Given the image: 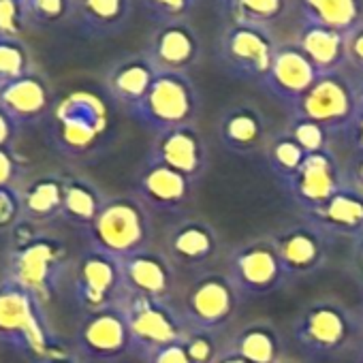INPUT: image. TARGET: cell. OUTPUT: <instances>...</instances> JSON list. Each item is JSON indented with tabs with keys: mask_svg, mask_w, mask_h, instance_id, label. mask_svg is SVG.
Instances as JSON below:
<instances>
[{
	"mask_svg": "<svg viewBox=\"0 0 363 363\" xmlns=\"http://www.w3.org/2000/svg\"><path fill=\"white\" fill-rule=\"evenodd\" d=\"M354 363H363V350H361V352L357 354V359H354Z\"/></svg>",
	"mask_w": 363,
	"mask_h": 363,
	"instance_id": "f5cc1de1",
	"label": "cell"
},
{
	"mask_svg": "<svg viewBox=\"0 0 363 363\" xmlns=\"http://www.w3.org/2000/svg\"><path fill=\"white\" fill-rule=\"evenodd\" d=\"M303 24L350 35L361 26L363 0H299Z\"/></svg>",
	"mask_w": 363,
	"mask_h": 363,
	"instance_id": "4dcf8cb0",
	"label": "cell"
},
{
	"mask_svg": "<svg viewBox=\"0 0 363 363\" xmlns=\"http://www.w3.org/2000/svg\"><path fill=\"white\" fill-rule=\"evenodd\" d=\"M299 216L316 225L331 240L346 238L352 242L354 238L363 235V197L348 186L337 191L323 206L308 212H299Z\"/></svg>",
	"mask_w": 363,
	"mask_h": 363,
	"instance_id": "d4e9b609",
	"label": "cell"
},
{
	"mask_svg": "<svg viewBox=\"0 0 363 363\" xmlns=\"http://www.w3.org/2000/svg\"><path fill=\"white\" fill-rule=\"evenodd\" d=\"M20 133H22V126L3 107H0V147L18 150Z\"/></svg>",
	"mask_w": 363,
	"mask_h": 363,
	"instance_id": "ee69618b",
	"label": "cell"
},
{
	"mask_svg": "<svg viewBox=\"0 0 363 363\" xmlns=\"http://www.w3.org/2000/svg\"><path fill=\"white\" fill-rule=\"evenodd\" d=\"M244 301L227 272L210 269L191 280L177 308L191 329L220 333L238 318Z\"/></svg>",
	"mask_w": 363,
	"mask_h": 363,
	"instance_id": "ba28073f",
	"label": "cell"
},
{
	"mask_svg": "<svg viewBox=\"0 0 363 363\" xmlns=\"http://www.w3.org/2000/svg\"><path fill=\"white\" fill-rule=\"evenodd\" d=\"M111 99L94 90H73L56 99L48 116V143L71 160L96 158L105 152L113 137V107Z\"/></svg>",
	"mask_w": 363,
	"mask_h": 363,
	"instance_id": "6da1fadb",
	"label": "cell"
},
{
	"mask_svg": "<svg viewBox=\"0 0 363 363\" xmlns=\"http://www.w3.org/2000/svg\"><path fill=\"white\" fill-rule=\"evenodd\" d=\"M75 352L96 363H118L133 352V340L122 310L84 312L75 327Z\"/></svg>",
	"mask_w": 363,
	"mask_h": 363,
	"instance_id": "5bb4252c",
	"label": "cell"
},
{
	"mask_svg": "<svg viewBox=\"0 0 363 363\" xmlns=\"http://www.w3.org/2000/svg\"><path fill=\"white\" fill-rule=\"evenodd\" d=\"M201 111V96L189 73L158 71L147 94L128 116L150 133L158 135L169 128L195 124Z\"/></svg>",
	"mask_w": 363,
	"mask_h": 363,
	"instance_id": "8992f818",
	"label": "cell"
},
{
	"mask_svg": "<svg viewBox=\"0 0 363 363\" xmlns=\"http://www.w3.org/2000/svg\"><path fill=\"white\" fill-rule=\"evenodd\" d=\"M216 130L223 147L238 156H255L265 152L269 141L267 118L252 103H235L223 109Z\"/></svg>",
	"mask_w": 363,
	"mask_h": 363,
	"instance_id": "603a6c76",
	"label": "cell"
},
{
	"mask_svg": "<svg viewBox=\"0 0 363 363\" xmlns=\"http://www.w3.org/2000/svg\"><path fill=\"white\" fill-rule=\"evenodd\" d=\"M344 186V164L331 147L308 154L297 173L286 179L284 184H280L282 193L293 206L299 208V212H308L323 206Z\"/></svg>",
	"mask_w": 363,
	"mask_h": 363,
	"instance_id": "2e32d148",
	"label": "cell"
},
{
	"mask_svg": "<svg viewBox=\"0 0 363 363\" xmlns=\"http://www.w3.org/2000/svg\"><path fill=\"white\" fill-rule=\"evenodd\" d=\"M24 223L22 193L16 186L0 189V235L13 233Z\"/></svg>",
	"mask_w": 363,
	"mask_h": 363,
	"instance_id": "74e56055",
	"label": "cell"
},
{
	"mask_svg": "<svg viewBox=\"0 0 363 363\" xmlns=\"http://www.w3.org/2000/svg\"><path fill=\"white\" fill-rule=\"evenodd\" d=\"M346 54H348V62L363 73V24L348 35Z\"/></svg>",
	"mask_w": 363,
	"mask_h": 363,
	"instance_id": "bcb514c9",
	"label": "cell"
},
{
	"mask_svg": "<svg viewBox=\"0 0 363 363\" xmlns=\"http://www.w3.org/2000/svg\"><path fill=\"white\" fill-rule=\"evenodd\" d=\"M354 99H357V113H363V82L354 84Z\"/></svg>",
	"mask_w": 363,
	"mask_h": 363,
	"instance_id": "f907efd6",
	"label": "cell"
},
{
	"mask_svg": "<svg viewBox=\"0 0 363 363\" xmlns=\"http://www.w3.org/2000/svg\"><path fill=\"white\" fill-rule=\"evenodd\" d=\"M69 278L71 297L82 314L116 308L124 295L120 261L88 246L73 259Z\"/></svg>",
	"mask_w": 363,
	"mask_h": 363,
	"instance_id": "30bf717a",
	"label": "cell"
},
{
	"mask_svg": "<svg viewBox=\"0 0 363 363\" xmlns=\"http://www.w3.org/2000/svg\"><path fill=\"white\" fill-rule=\"evenodd\" d=\"M0 344L35 363L73 350L52 327L48 306L5 276L0 278Z\"/></svg>",
	"mask_w": 363,
	"mask_h": 363,
	"instance_id": "277c9868",
	"label": "cell"
},
{
	"mask_svg": "<svg viewBox=\"0 0 363 363\" xmlns=\"http://www.w3.org/2000/svg\"><path fill=\"white\" fill-rule=\"evenodd\" d=\"M133 13V0H75L73 18L92 39L118 35Z\"/></svg>",
	"mask_w": 363,
	"mask_h": 363,
	"instance_id": "f1b7e54d",
	"label": "cell"
},
{
	"mask_svg": "<svg viewBox=\"0 0 363 363\" xmlns=\"http://www.w3.org/2000/svg\"><path fill=\"white\" fill-rule=\"evenodd\" d=\"M65 175L58 171H45L30 175L20 193L24 206V220L33 225H45L60 218L62 195H65Z\"/></svg>",
	"mask_w": 363,
	"mask_h": 363,
	"instance_id": "4316f807",
	"label": "cell"
},
{
	"mask_svg": "<svg viewBox=\"0 0 363 363\" xmlns=\"http://www.w3.org/2000/svg\"><path fill=\"white\" fill-rule=\"evenodd\" d=\"M357 314H359V323H361V329H363V301H361V306L357 308Z\"/></svg>",
	"mask_w": 363,
	"mask_h": 363,
	"instance_id": "816d5d0a",
	"label": "cell"
},
{
	"mask_svg": "<svg viewBox=\"0 0 363 363\" xmlns=\"http://www.w3.org/2000/svg\"><path fill=\"white\" fill-rule=\"evenodd\" d=\"M143 5L156 22L167 24L179 22L195 7V0H143Z\"/></svg>",
	"mask_w": 363,
	"mask_h": 363,
	"instance_id": "60d3db41",
	"label": "cell"
},
{
	"mask_svg": "<svg viewBox=\"0 0 363 363\" xmlns=\"http://www.w3.org/2000/svg\"><path fill=\"white\" fill-rule=\"evenodd\" d=\"M28 24L24 0H0V35L22 37Z\"/></svg>",
	"mask_w": 363,
	"mask_h": 363,
	"instance_id": "ab89813d",
	"label": "cell"
},
{
	"mask_svg": "<svg viewBox=\"0 0 363 363\" xmlns=\"http://www.w3.org/2000/svg\"><path fill=\"white\" fill-rule=\"evenodd\" d=\"M272 238L291 282L318 274L329 261L331 238L303 218L280 227Z\"/></svg>",
	"mask_w": 363,
	"mask_h": 363,
	"instance_id": "e0dca14e",
	"label": "cell"
},
{
	"mask_svg": "<svg viewBox=\"0 0 363 363\" xmlns=\"http://www.w3.org/2000/svg\"><path fill=\"white\" fill-rule=\"evenodd\" d=\"M278 45L263 28L229 24L216 48V56L227 75L244 82H263Z\"/></svg>",
	"mask_w": 363,
	"mask_h": 363,
	"instance_id": "7c38bea8",
	"label": "cell"
},
{
	"mask_svg": "<svg viewBox=\"0 0 363 363\" xmlns=\"http://www.w3.org/2000/svg\"><path fill=\"white\" fill-rule=\"evenodd\" d=\"M344 179L348 189L363 197V152H350L348 160L344 162Z\"/></svg>",
	"mask_w": 363,
	"mask_h": 363,
	"instance_id": "7bdbcfd3",
	"label": "cell"
},
{
	"mask_svg": "<svg viewBox=\"0 0 363 363\" xmlns=\"http://www.w3.org/2000/svg\"><path fill=\"white\" fill-rule=\"evenodd\" d=\"M88 248L101 250L118 261L152 248L154 218L152 212L130 193L105 201L92 225L82 231Z\"/></svg>",
	"mask_w": 363,
	"mask_h": 363,
	"instance_id": "5b68a950",
	"label": "cell"
},
{
	"mask_svg": "<svg viewBox=\"0 0 363 363\" xmlns=\"http://www.w3.org/2000/svg\"><path fill=\"white\" fill-rule=\"evenodd\" d=\"M182 344H184V350L193 363H216V359L225 348L218 342V333L206 329H191V327Z\"/></svg>",
	"mask_w": 363,
	"mask_h": 363,
	"instance_id": "8d00e7d4",
	"label": "cell"
},
{
	"mask_svg": "<svg viewBox=\"0 0 363 363\" xmlns=\"http://www.w3.org/2000/svg\"><path fill=\"white\" fill-rule=\"evenodd\" d=\"M280 363H295V361H289V359H282Z\"/></svg>",
	"mask_w": 363,
	"mask_h": 363,
	"instance_id": "db71d44e",
	"label": "cell"
},
{
	"mask_svg": "<svg viewBox=\"0 0 363 363\" xmlns=\"http://www.w3.org/2000/svg\"><path fill=\"white\" fill-rule=\"evenodd\" d=\"M26 179H28V160L18 150L0 147V189L3 186L22 189Z\"/></svg>",
	"mask_w": 363,
	"mask_h": 363,
	"instance_id": "f35d334b",
	"label": "cell"
},
{
	"mask_svg": "<svg viewBox=\"0 0 363 363\" xmlns=\"http://www.w3.org/2000/svg\"><path fill=\"white\" fill-rule=\"evenodd\" d=\"M299 352L312 361L357 359L363 350V329L357 310L335 297L308 301L291 323Z\"/></svg>",
	"mask_w": 363,
	"mask_h": 363,
	"instance_id": "3957f363",
	"label": "cell"
},
{
	"mask_svg": "<svg viewBox=\"0 0 363 363\" xmlns=\"http://www.w3.org/2000/svg\"><path fill=\"white\" fill-rule=\"evenodd\" d=\"M37 363H82V357L75 350H69V352H62V354H56V357L41 359Z\"/></svg>",
	"mask_w": 363,
	"mask_h": 363,
	"instance_id": "c3c4849f",
	"label": "cell"
},
{
	"mask_svg": "<svg viewBox=\"0 0 363 363\" xmlns=\"http://www.w3.org/2000/svg\"><path fill=\"white\" fill-rule=\"evenodd\" d=\"M197 3H199V0H195V5H197Z\"/></svg>",
	"mask_w": 363,
	"mask_h": 363,
	"instance_id": "11a10c76",
	"label": "cell"
},
{
	"mask_svg": "<svg viewBox=\"0 0 363 363\" xmlns=\"http://www.w3.org/2000/svg\"><path fill=\"white\" fill-rule=\"evenodd\" d=\"M145 158L191 177L197 184L212 162L210 145L197 124L177 126L154 135Z\"/></svg>",
	"mask_w": 363,
	"mask_h": 363,
	"instance_id": "ac0fdd59",
	"label": "cell"
},
{
	"mask_svg": "<svg viewBox=\"0 0 363 363\" xmlns=\"http://www.w3.org/2000/svg\"><path fill=\"white\" fill-rule=\"evenodd\" d=\"M156 75L158 69L152 65V60L145 54H130L116 60L107 69L103 86L107 96L128 113L147 94Z\"/></svg>",
	"mask_w": 363,
	"mask_h": 363,
	"instance_id": "cb8c5ba5",
	"label": "cell"
},
{
	"mask_svg": "<svg viewBox=\"0 0 363 363\" xmlns=\"http://www.w3.org/2000/svg\"><path fill=\"white\" fill-rule=\"evenodd\" d=\"M299 145L306 154H314V152H323L331 147L333 141V133L325 126H320L318 122H312L308 118L301 116H291L289 113V122L284 128Z\"/></svg>",
	"mask_w": 363,
	"mask_h": 363,
	"instance_id": "e575fe53",
	"label": "cell"
},
{
	"mask_svg": "<svg viewBox=\"0 0 363 363\" xmlns=\"http://www.w3.org/2000/svg\"><path fill=\"white\" fill-rule=\"evenodd\" d=\"M263 154H265V162H267L269 171L278 179V184H284L286 179H291L308 156L301 150V145L286 130L269 137Z\"/></svg>",
	"mask_w": 363,
	"mask_h": 363,
	"instance_id": "d6a6232c",
	"label": "cell"
},
{
	"mask_svg": "<svg viewBox=\"0 0 363 363\" xmlns=\"http://www.w3.org/2000/svg\"><path fill=\"white\" fill-rule=\"evenodd\" d=\"M348 272L363 286V235H359V238L352 240L350 259H348Z\"/></svg>",
	"mask_w": 363,
	"mask_h": 363,
	"instance_id": "7dc6e473",
	"label": "cell"
},
{
	"mask_svg": "<svg viewBox=\"0 0 363 363\" xmlns=\"http://www.w3.org/2000/svg\"><path fill=\"white\" fill-rule=\"evenodd\" d=\"M340 137L350 147V152H363V113H357L340 133Z\"/></svg>",
	"mask_w": 363,
	"mask_h": 363,
	"instance_id": "f6af8a7d",
	"label": "cell"
},
{
	"mask_svg": "<svg viewBox=\"0 0 363 363\" xmlns=\"http://www.w3.org/2000/svg\"><path fill=\"white\" fill-rule=\"evenodd\" d=\"M71 263L65 238L24 220L11 233V244L5 252V278L28 289L50 306L69 276Z\"/></svg>",
	"mask_w": 363,
	"mask_h": 363,
	"instance_id": "7a4b0ae2",
	"label": "cell"
},
{
	"mask_svg": "<svg viewBox=\"0 0 363 363\" xmlns=\"http://www.w3.org/2000/svg\"><path fill=\"white\" fill-rule=\"evenodd\" d=\"M124 291L158 301H173L177 291V269L162 250H141L120 261Z\"/></svg>",
	"mask_w": 363,
	"mask_h": 363,
	"instance_id": "d6986e66",
	"label": "cell"
},
{
	"mask_svg": "<svg viewBox=\"0 0 363 363\" xmlns=\"http://www.w3.org/2000/svg\"><path fill=\"white\" fill-rule=\"evenodd\" d=\"M162 252L177 272L199 276L214 269L225 252V244L218 229L210 220L199 216H182L164 231Z\"/></svg>",
	"mask_w": 363,
	"mask_h": 363,
	"instance_id": "8fae6325",
	"label": "cell"
},
{
	"mask_svg": "<svg viewBox=\"0 0 363 363\" xmlns=\"http://www.w3.org/2000/svg\"><path fill=\"white\" fill-rule=\"evenodd\" d=\"M28 20L41 26H56L73 18L75 0H24Z\"/></svg>",
	"mask_w": 363,
	"mask_h": 363,
	"instance_id": "d590c367",
	"label": "cell"
},
{
	"mask_svg": "<svg viewBox=\"0 0 363 363\" xmlns=\"http://www.w3.org/2000/svg\"><path fill=\"white\" fill-rule=\"evenodd\" d=\"M216 363H250V361H246L244 357H240V354H235V352L223 348V352H220V357L216 359Z\"/></svg>",
	"mask_w": 363,
	"mask_h": 363,
	"instance_id": "681fc988",
	"label": "cell"
},
{
	"mask_svg": "<svg viewBox=\"0 0 363 363\" xmlns=\"http://www.w3.org/2000/svg\"><path fill=\"white\" fill-rule=\"evenodd\" d=\"M145 363H193L184 350V344L182 342H173V344H167L154 352H150L145 359Z\"/></svg>",
	"mask_w": 363,
	"mask_h": 363,
	"instance_id": "b9f144b4",
	"label": "cell"
},
{
	"mask_svg": "<svg viewBox=\"0 0 363 363\" xmlns=\"http://www.w3.org/2000/svg\"><path fill=\"white\" fill-rule=\"evenodd\" d=\"M291 116H301L340 135L357 116L354 84L342 73L320 75L314 86L289 109Z\"/></svg>",
	"mask_w": 363,
	"mask_h": 363,
	"instance_id": "9a60e30c",
	"label": "cell"
},
{
	"mask_svg": "<svg viewBox=\"0 0 363 363\" xmlns=\"http://www.w3.org/2000/svg\"><path fill=\"white\" fill-rule=\"evenodd\" d=\"M320 77L316 67L308 60V56L295 45H278L274 62L263 77L261 86L278 101H282L289 109L314 86Z\"/></svg>",
	"mask_w": 363,
	"mask_h": 363,
	"instance_id": "7402d4cb",
	"label": "cell"
},
{
	"mask_svg": "<svg viewBox=\"0 0 363 363\" xmlns=\"http://www.w3.org/2000/svg\"><path fill=\"white\" fill-rule=\"evenodd\" d=\"M227 274L246 301L269 297L291 282L272 233L248 238L231 248Z\"/></svg>",
	"mask_w": 363,
	"mask_h": 363,
	"instance_id": "52a82bcc",
	"label": "cell"
},
{
	"mask_svg": "<svg viewBox=\"0 0 363 363\" xmlns=\"http://www.w3.org/2000/svg\"><path fill=\"white\" fill-rule=\"evenodd\" d=\"M346 43H348V35L323 26L303 24L297 48L308 56V60L316 67L320 75H327V73H340V69L348 62Z\"/></svg>",
	"mask_w": 363,
	"mask_h": 363,
	"instance_id": "f546056e",
	"label": "cell"
},
{
	"mask_svg": "<svg viewBox=\"0 0 363 363\" xmlns=\"http://www.w3.org/2000/svg\"><path fill=\"white\" fill-rule=\"evenodd\" d=\"M250 363H280L286 354V340L269 318H255L242 325L225 346Z\"/></svg>",
	"mask_w": 363,
	"mask_h": 363,
	"instance_id": "484cf974",
	"label": "cell"
},
{
	"mask_svg": "<svg viewBox=\"0 0 363 363\" xmlns=\"http://www.w3.org/2000/svg\"><path fill=\"white\" fill-rule=\"evenodd\" d=\"M56 103L50 79L39 71H30L18 79L0 84V107L22 128L45 122Z\"/></svg>",
	"mask_w": 363,
	"mask_h": 363,
	"instance_id": "ffe728a7",
	"label": "cell"
},
{
	"mask_svg": "<svg viewBox=\"0 0 363 363\" xmlns=\"http://www.w3.org/2000/svg\"><path fill=\"white\" fill-rule=\"evenodd\" d=\"M289 7V0H223V9L229 13L231 24L252 26L267 30L276 24Z\"/></svg>",
	"mask_w": 363,
	"mask_h": 363,
	"instance_id": "1f68e13d",
	"label": "cell"
},
{
	"mask_svg": "<svg viewBox=\"0 0 363 363\" xmlns=\"http://www.w3.org/2000/svg\"><path fill=\"white\" fill-rule=\"evenodd\" d=\"M143 54L158 71L189 73L201 58V41L184 20L167 22L152 33Z\"/></svg>",
	"mask_w": 363,
	"mask_h": 363,
	"instance_id": "44dd1931",
	"label": "cell"
},
{
	"mask_svg": "<svg viewBox=\"0 0 363 363\" xmlns=\"http://www.w3.org/2000/svg\"><path fill=\"white\" fill-rule=\"evenodd\" d=\"M133 195L152 214H184L197 197V182L160 162L143 160L133 179Z\"/></svg>",
	"mask_w": 363,
	"mask_h": 363,
	"instance_id": "4fadbf2b",
	"label": "cell"
},
{
	"mask_svg": "<svg viewBox=\"0 0 363 363\" xmlns=\"http://www.w3.org/2000/svg\"><path fill=\"white\" fill-rule=\"evenodd\" d=\"M33 54L20 37L0 35V84L35 71Z\"/></svg>",
	"mask_w": 363,
	"mask_h": 363,
	"instance_id": "836d02e7",
	"label": "cell"
},
{
	"mask_svg": "<svg viewBox=\"0 0 363 363\" xmlns=\"http://www.w3.org/2000/svg\"><path fill=\"white\" fill-rule=\"evenodd\" d=\"M118 308L126 318L133 352L141 359L167 344L182 342L189 331L184 316L173 301H158L124 291Z\"/></svg>",
	"mask_w": 363,
	"mask_h": 363,
	"instance_id": "9c48e42d",
	"label": "cell"
},
{
	"mask_svg": "<svg viewBox=\"0 0 363 363\" xmlns=\"http://www.w3.org/2000/svg\"><path fill=\"white\" fill-rule=\"evenodd\" d=\"M109 197L96 184L94 179L82 173H67L65 175V195H62V210L60 218L82 231H86L92 220L99 216L101 208Z\"/></svg>",
	"mask_w": 363,
	"mask_h": 363,
	"instance_id": "83f0119b",
	"label": "cell"
}]
</instances>
